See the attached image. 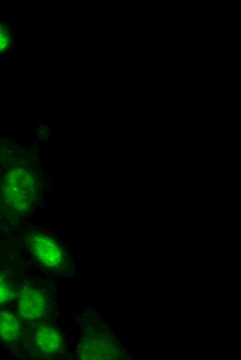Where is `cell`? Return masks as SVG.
I'll use <instances>...</instances> for the list:
<instances>
[{"instance_id": "6da1fadb", "label": "cell", "mask_w": 241, "mask_h": 360, "mask_svg": "<svg viewBox=\"0 0 241 360\" xmlns=\"http://www.w3.org/2000/svg\"><path fill=\"white\" fill-rule=\"evenodd\" d=\"M36 181L27 169H11L6 174L2 187L5 202L15 210L25 211L34 201Z\"/></svg>"}, {"instance_id": "7a4b0ae2", "label": "cell", "mask_w": 241, "mask_h": 360, "mask_svg": "<svg viewBox=\"0 0 241 360\" xmlns=\"http://www.w3.org/2000/svg\"><path fill=\"white\" fill-rule=\"evenodd\" d=\"M31 251L44 267L58 268L63 262V254L59 244L51 237L38 233H33L29 238Z\"/></svg>"}, {"instance_id": "3957f363", "label": "cell", "mask_w": 241, "mask_h": 360, "mask_svg": "<svg viewBox=\"0 0 241 360\" xmlns=\"http://www.w3.org/2000/svg\"><path fill=\"white\" fill-rule=\"evenodd\" d=\"M17 307L21 316L30 321L43 317L48 307L44 292L35 288L23 289L18 296Z\"/></svg>"}, {"instance_id": "277c9868", "label": "cell", "mask_w": 241, "mask_h": 360, "mask_svg": "<svg viewBox=\"0 0 241 360\" xmlns=\"http://www.w3.org/2000/svg\"><path fill=\"white\" fill-rule=\"evenodd\" d=\"M34 342L39 352L46 354H55L62 348V338L56 329L51 326H42L35 333Z\"/></svg>"}, {"instance_id": "5b68a950", "label": "cell", "mask_w": 241, "mask_h": 360, "mask_svg": "<svg viewBox=\"0 0 241 360\" xmlns=\"http://www.w3.org/2000/svg\"><path fill=\"white\" fill-rule=\"evenodd\" d=\"M21 327L17 316L8 311L0 312V339L12 343L20 336Z\"/></svg>"}, {"instance_id": "8992f818", "label": "cell", "mask_w": 241, "mask_h": 360, "mask_svg": "<svg viewBox=\"0 0 241 360\" xmlns=\"http://www.w3.org/2000/svg\"><path fill=\"white\" fill-rule=\"evenodd\" d=\"M10 298V289L3 277L0 276V304L6 303Z\"/></svg>"}, {"instance_id": "52a82bcc", "label": "cell", "mask_w": 241, "mask_h": 360, "mask_svg": "<svg viewBox=\"0 0 241 360\" xmlns=\"http://www.w3.org/2000/svg\"><path fill=\"white\" fill-rule=\"evenodd\" d=\"M8 43V35L3 29L0 28V51H3L6 48Z\"/></svg>"}]
</instances>
